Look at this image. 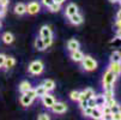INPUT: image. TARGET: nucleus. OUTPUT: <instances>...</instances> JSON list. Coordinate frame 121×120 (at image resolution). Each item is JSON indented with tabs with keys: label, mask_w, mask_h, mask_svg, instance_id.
Returning <instances> with one entry per match:
<instances>
[{
	"label": "nucleus",
	"mask_w": 121,
	"mask_h": 120,
	"mask_svg": "<svg viewBox=\"0 0 121 120\" xmlns=\"http://www.w3.org/2000/svg\"><path fill=\"white\" fill-rule=\"evenodd\" d=\"M80 62L85 71H94L97 68V61L90 55H84V58Z\"/></svg>",
	"instance_id": "nucleus-1"
},
{
	"label": "nucleus",
	"mask_w": 121,
	"mask_h": 120,
	"mask_svg": "<svg viewBox=\"0 0 121 120\" xmlns=\"http://www.w3.org/2000/svg\"><path fill=\"white\" fill-rule=\"evenodd\" d=\"M42 71H43V62L40 61V60L32 61L29 65V72L31 75H41Z\"/></svg>",
	"instance_id": "nucleus-2"
},
{
	"label": "nucleus",
	"mask_w": 121,
	"mask_h": 120,
	"mask_svg": "<svg viewBox=\"0 0 121 120\" xmlns=\"http://www.w3.org/2000/svg\"><path fill=\"white\" fill-rule=\"evenodd\" d=\"M116 77L117 76L108 68V70L106 71V73H104V76H103V85H109V84L114 85V83L116 82Z\"/></svg>",
	"instance_id": "nucleus-3"
},
{
	"label": "nucleus",
	"mask_w": 121,
	"mask_h": 120,
	"mask_svg": "<svg viewBox=\"0 0 121 120\" xmlns=\"http://www.w3.org/2000/svg\"><path fill=\"white\" fill-rule=\"evenodd\" d=\"M52 111H53V113H56V114H62L67 111V105L64 103V102H54V105L52 106L50 108Z\"/></svg>",
	"instance_id": "nucleus-4"
},
{
	"label": "nucleus",
	"mask_w": 121,
	"mask_h": 120,
	"mask_svg": "<svg viewBox=\"0 0 121 120\" xmlns=\"http://www.w3.org/2000/svg\"><path fill=\"white\" fill-rule=\"evenodd\" d=\"M40 10H41V6L37 1H31L26 6V12L29 14H37L40 12Z\"/></svg>",
	"instance_id": "nucleus-5"
},
{
	"label": "nucleus",
	"mask_w": 121,
	"mask_h": 120,
	"mask_svg": "<svg viewBox=\"0 0 121 120\" xmlns=\"http://www.w3.org/2000/svg\"><path fill=\"white\" fill-rule=\"evenodd\" d=\"M42 102H43V105L44 107L47 108H52V106L54 105V102H55V98L53 97V95H50V94H46L42 96Z\"/></svg>",
	"instance_id": "nucleus-6"
},
{
	"label": "nucleus",
	"mask_w": 121,
	"mask_h": 120,
	"mask_svg": "<svg viewBox=\"0 0 121 120\" xmlns=\"http://www.w3.org/2000/svg\"><path fill=\"white\" fill-rule=\"evenodd\" d=\"M68 18H70V22H71L73 25H79V24L83 23V16L79 14L78 12L74 13V14H72V16H70Z\"/></svg>",
	"instance_id": "nucleus-7"
},
{
	"label": "nucleus",
	"mask_w": 121,
	"mask_h": 120,
	"mask_svg": "<svg viewBox=\"0 0 121 120\" xmlns=\"http://www.w3.org/2000/svg\"><path fill=\"white\" fill-rule=\"evenodd\" d=\"M83 58H84V54H83V52H80L79 49H76V50H72L71 52V59L73 61L80 62L83 60Z\"/></svg>",
	"instance_id": "nucleus-8"
},
{
	"label": "nucleus",
	"mask_w": 121,
	"mask_h": 120,
	"mask_svg": "<svg viewBox=\"0 0 121 120\" xmlns=\"http://www.w3.org/2000/svg\"><path fill=\"white\" fill-rule=\"evenodd\" d=\"M53 36V34H52V29L48 27V25H43L40 30V37H50Z\"/></svg>",
	"instance_id": "nucleus-9"
},
{
	"label": "nucleus",
	"mask_w": 121,
	"mask_h": 120,
	"mask_svg": "<svg viewBox=\"0 0 121 120\" xmlns=\"http://www.w3.org/2000/svg\"><path fill=\"white\" fill-rule=\"evenodd\" d=\"M14 13L18 14V16H22L24 13H26V5L23 4V3H19L14 6Z\"/></svg>",
	"instance_id": "nucleus-10"
},
{
	"label": "nucleus",
	"mask_w": 121,
	"mask_h": 120,
	"mask_svg": "<svg viewBox=\"0 0 121 120\" xmlns=\"http://www.w3.org/2000/svg\"><path fill=\"white\" fill-rule=\"evenodd\" d=\"M32 98L31 97H29L26 94H23L22 96H21V105L22 106H24V107H28V106H30L31 103H32Z\"/></svg>",
	"instance_id": "nucleus-11"
},
{
	"label": "nucleus",
	"mask_w": 121,
	"mask_h": 120,
	"mask_svg": "<svg viewBox=\"0 0 121 120\" xmlns=\"http://www.w3.org/2000/svg\"><path fill=\"white\" fill-rule=\"evenodd\" d=\"M14 65H16V60H14V58H12V57H6L3 67H5L6 70H10V68H12Z\"/></svg>",
	"instance_id": "nucleus-12"
},
{
	"label": "nucleus",
	"mask_w": 121,
	"mask_h": 120,
	"mask_svg": "<svg viewBox=\"0 0 121 120\" xmlns=\"http://www.w3.org/2000/svg\"><path fill=\"white\" fill-rule=\"evenodd\" d=\"M77 12H78V7H77L76 4H70L66 7V16L67 17H70V16H72V14H74Z\"/></svg>",
	"instance_id": "nucleus-13"
},
{
	"label": "nucleus",
	"mask_w": 121,
	"mask_h": 120,
	"mask_svg": "<svg viewBox=\"0 0 121 120\" xmlns=\"http://www.w3.org/2000/svg\"><path fill=\"white\" fill-rule=\"evenodd\" d=\"M3 42L4 43H6V44H10V43H12L13 41H14V36H13V34H11V32H5L4 35H3Z\"/></svg>",
	"instance_id": "nucleus-14"
},
{
	"label": "nucleus",
	"mask_w": 121,
	"mask_h": 120,
	"mask_svg": "<svg viewBox=\"0 0 121 120\" xmlns=\"http://www.w3.org/2000/svg\"><path fill=\"white\" fill-rule=\"evenodd\" d=\"M42 84H43V87H44L48 91L54 90V88H55V82H54L53 79H46Z\"/></svg>",
	"instance_id": "nucleus-15"
},
{
	"label": "nucleus",
	"mask_w": 121,
	"mask_h": 120,
	"mask_svg": "<svg viewBox=\"0 0 121 120\" xmlns=\"http://www.w3.org/2000/svg\"><path fill=\"white\" fill-rule=\"evenodd\" d=\"M94 97H95V102H96L97 107H103L106 105V97H104V95H96Z\"/></svg>",
	"instance_id": "nucleus-16"
},
{
	"label": "nucleus",
	"mask_w": 121,
	"mask_h": 120,
	"mask_svg": "<svg viewBox=\"0 0 121 120\" xmlns=\"http://www.w3.org/2000/svg\"><path fill=\"white\" fill-rule=\"evenodd\" d=\"M30 88H31V84H30V82H28V80H23V82L19 84V91H21L22 94H25Z\"/></svg>",
	"instance_id": "nucleus-17"
},
{
	"label": "nucleus",
	"mask_w": 121,
	"mask_h": 120,
	"mask_svg": "<svg viewBox=\"0 0 121 120\" xmlns=\"http://www.w3.org/2000/svg\"><path fill=\"white\" fill-rule=\"evenodd\" d=\"M90 116L94 118V119H103V114H102L101 108H99V107H95V108H92V113H91Z\"/></svg>",
	"instance_id": "nucleus-18"
},
{
	"label": "nucleus",
	"mask_w": 121,
	"mask_h": 120,
	"mask_svg": "<svg viewBox=\"0 0 121 120\" xmlns=\"http://www.w3.org/2000/svg\"><path fill=\"white\" fill-rule=\"evenodd\" d=\"M79 46L80 44H79V42L77 40H70L67 42V48L70 49L71 52L72 50H76V49H79Z\"/></svg>",
	"instance_id": "nucleus-19"
},
{
	"label": "nucleus",
	"mask_w": 121,
	"mask_h": 120,
	"mask_svg": "<svg viewBox=\"0 0 121 120\" xmlns=\"http://www.w3.org/2000/svg\"><path fill=\"white\" fill-rule=\"evenodd\" d=\"M110 61L112 62H120L121 61V52L120 50H114L110 55Z\"/></svg>",
	"instance_id": "nucleus-20"
},
{
	"label": "nucleus",
	"mask_w": 121,
	"mask_h": 120,
	"mask_svg": "<svg viewBox=\"0 0 121 120\" xmlns=\"http://www.w3.org/2000/svg\"><path fill=\"white\" fill-rule=\"evenodd\" d=\"M108 68H109L112 72H114L116 76L120 75V62H112L110 61V65H109Z\"/></svg>",
	"instance_id": "nucleus-21"
},
{
	"label": "nucleus",
	"mask_w": 121,
	"mask_h": 120,
	"mask_svg": "<svg viewBox=\"0 0 121 120\" xmlns=\"http://www.w3.org/2000/svg\"><path fill=\"white\" fill-rule=\"evenodd\" d=\"M35 91H36V96H37V97H42L43 95H46V94L48 93V90L43 87V84L39 85V87L35 89Z\"/></svg>",
	"instance_id": "nucleus-22"
},
{
	"label": "nucleus",
	"mask_w": 121,
	"mask_h": 120,
	"mask_svg": "<svg viewBox=\"0 0 121 120\" xmlns=\"http://www.w3.org/2000/svg\"><path fill=\"white\" fill-rule=\"evenodd\" d=\"M82 94L84 95V97L88 100V98H90V97H94L95 96V91L91 89V88H86V89H84L83 91H82Z\"/></svg>",
	"instance_id": "nucleus-23"
},
{
	"label": "nucleus",
	"mask_w": 121,
	"mask_h": 120,
	"mask_svg": "<svg viewBox=\"0 0 121 120\" xmlns=\"http://www.w3.org/2000/svg\"><path fill=\"white\" fill-rule=\"evenodd\" d=\"M35 48H36L37 50H44V49H46V46H44V43H43L42 37L36 39V41H35Z\"/></svg>",
	"instance_id": "nucleus-24"
},
{
	"label": "nucleus",
	"mask_w": 121,
	"mask_h": 120,
	"mask_svg": "<svg viewBox=\"0 0 121 120\" xmlns=\"http://www.w3.org/2000/svg\"><path fill=\"white\" fill-rule=\"evenodd\" d=\"M48 9H49V11H50V12H59V11L61 10V4H59V3H55V1H54V3L52 4Z\"/></svg>",
	"instance_id": "nucleus-25"
},
{
	"label": "nucleus",
	"mask_w": 121,
	"mask_h": 120,
	"mask_svg": "<svg viewBox=\"0 0 121 120\" xmlns=\"http://www.w3.org/2000/svg\"><path fill=\"white\" fill-rule=\"evenodd\" d=\"M79 96H80V91H77V90H73L70 94V98L73 100V101H78L79 100Z\"/></svg>",
	"instance_id": "nucleus-26"
},
{
	"label": "nucleus",
	"mask_w": 121,
	"mask_h": 120,
	"mask_svg": "<svg viewBox=\"0 0 121 120\" xmlns=\"http://www.w3.org/2000/svg\"><path fill=\"white\" fill-rule=\"evenodd\" d=\"M25 94H26L29 97H31L32 100H35V98L37 97V96H36V91H35V89H32V88H30V89H29V90H28Z\"/></svg>",
	"instance_id": "nucleus-27"
},
{
	"label": "nucleus",
	"mask_w": 121,
	"mask_h": 120,
	"mask_svg": "<svg viewBox=\"0 0 121 120\" xmlns=\"http://www.w3.org/2000/svg\"><path fill=\"white\" fill-rule=\"evenodd\" d=\"M42 40H43V43H44L46 48L49 47L52 43H53V36H50V37H43Z\"/></svg>",
	"instance_id": "nucleus-28"
},
{
	"label": "nucleus",
	"mask_w": 121,
	"mask_h": 120,
	"mask_svg": "<svg viewBox=\"0 0 121 120\" xmlns=\"http://www.w3.org/2000/svg\"><path fill=\"white\" fill-rule=\"evenodd\" d=\"M91 113H92V108L91 107H85V108H83V114L85 115V116H90L91 115Z\"/></svg>",
	"instance_id": "nucleus-29"
},
{
	"label": "nucleus",
	"mask_w": 121,
	"mask_h": 120,
	"mask_svg": "<svg viewBox=\"0 0 121 120\" xmlns=\"http://www.w3.org/2000/svg\"><path fill=\"white\" fill-rule=\"evenodd\" d=\"M88 106L91 107V108L97 107V106H96V102H95V97H90V98H88Z\"/></svg>",
	"instance_id": "nucleus-30"
},
{
	"label": "nucleus",
	"mask_w": 121,
	"mask_h": 120,
	"mask_svg": "<svg viewBox=\"0 0 121 120\" xmlns=\"http://www.w3.org/2000/svg\"><path fill=\"white\" fill-rule=\"evenodd\" d=\"M119 111H121V107H120L117 103H115L114 106L110 107V112H112V114H113V113H116V112H119Z\"/></svg>",
	"instance_id": "nucleus-31"
},
{
	"label": "nucleus",
	"mask_w": 121,
	"mask_h": 120,
	"mask_svg": "<svg viewBox=\"0 0 121 120\" xmlns=\"http://www.w3.org/2000/svg\"><path fill=\"white\" fill-rule=\"evenodd\" d=\"M113 120H121V111L113 113Z\"/></svg>",
	"instance_id": "nucleus-32"
},
{
	"label": "nucleus",
	"mask_w": 121,
	"mask_h": 120,
	"mask_svg": "<svg viewBox=\"0 0 121 120\" xmlns=\"http://www.w3.org/2000/svg\"><path fill=\"white\" fill-rule=\"evenodd\" d=\"M41 1H42V4H43L46 7H49L52 4L54 3V0H41Z\"/></svg>",
	"instance_id": "nucleus-33"
},
{
	"label": "nucleus",
	"mask_w": 121,
	"mask_h": 120,
	"mask_svg": "<svg viewBox=\"0 0 121 120\" xmlns=\"http://www.w3.org/2000/svg\"><path fill=\"white\" fill-rule=\"evenodd\" d=\"M37 119H39V120H49V115L43 113V114H40V115L37 116Z\"/></svg>",
	"instance_id": "nucleus-34"
},
{
	"label": "nucleus",
	"mask_w": 121,
	"mask_h": 120,
	"mask_svg": "<svg viewBox=\"0 0 121 120\" xmlns=\"http://www.w3.org/2000/svg\"><path fill=\"white\" fill-rule=\"evenodd\" d=\"M79 105H80V108H85V107H88V100H82L79 101Z\"/></svg>",
	"instance_id": "nucleus-35"
},
{
	"label": "nucleus",
	"mask_w": 121,
	"mask_h": 120,
	"mask_svg": "<svg viewBox=\"0 0 121 120\" xmlns=\"http://www.w3.org/2000/svg\"><path fill=\"white\" fill-rule=\"evenodd\" d=\"M5 59H6V55H5V54H0V67H3V66H4Z\"/></svg>",
	"instance_id": "nucleus-36"
},
{
	"label": "nucleus",
	"mask_w": 121,
	"mask_h": 120,
	"mask_svg": "<svg viewBox=\"0 0 121 120\" xmlns=\"http://www.w3.org/2000/svg\"><path fill=\"white\" fill-rule=\"evenodd\" d=\"M10 3V0H0V7H6Z\"/></svg>",
	"instance_id": "nucleus-37"
},
{
	"label": "nucleus",
	"mask_w": 121,
	"mask_h": 120,
	"mask_svg": "<svg viewBox=\"0 0 121 120\" xmlns=\"http://www.w3.org/2000/svg\"><path fill=\"white\" fill-rule=\"evenodd\" d=\"M103 119H107V120H113V114H106V115H103Z\"/></svg>",
	"instance_id": "nucleus-38"
},
{
	"label": "nucleus",
	"mask_w": 121,
	"mask_h": 120,
	"mask_svg": "<svg viewBox=\"0 0 121 120\" xmlns=\"http://www.w3.org/2000/svg\"><path fill=\"white\" fill-rule=\"evenodd\" d=\"M115 27H116L117 29H120V28H121V19H117V21H116V23H115Z\"/></svg>",
	"instance_id": "nucleus-39"
},
{
	"label": "nucleus",
	"mask_w": 121,
	"mask_h": 120,
	"mask_svg": "<svg viewBox=\"0 0 121 120\" xmlns=\"http://www.w3.org/2000/svg\"><path fill=\"white\" fill-rule=\"evenodd\" d=\"M116 37L121 40V28H120V29H117V31H116Z\"/></svg>",
	"instance_id": "nucleus-40"
},
{
	"label": "nucleus",
	"mask_w": 121,
	"mask_h": 120,
	"mask_svg": "<svg viewBox=\"0 0 121 120\" xmlns=\"http://www.w3.org/2000/svg\"><path fill=\"white\" fill-rule=\"evenodd\" d=\"M116 18H117V19H121V10L117 12V14H116Z\"/></svg>",
	"instance_id": "nucleus-41"
},
{
	"label": "nucleus",
	"mask_w": 121,
	"mask_h": 120,
	"mask_svg": "<svg viewBox=\"0 0 121 120\" xmlns=\"http://www.w3.org/2000/svg\"><path fill=\"white\" fill-rule=\"evenodd\" d=\"M55 3H59V4H62L64 1H66V0H54Z\"/></svg>",
	"instance_id": "nucleus-42"
},
{
	"label": "nucleus",
	"mask_w": 121,
	"mask_h": 120,
	"mask_svg": "<svg viewBox=\"0 0 121 120\" xmlns=\"http://www.w3.org/2000/svg\"><path fill=\"white\" fill-rule=\"evenodd\" d=\"M109 1H110L112 4H115V3H117V1H119V0H109Z\"/></svg>",
	"instance_id": "nucleus-43"
},
{
	"label": "nucleus",
	"mask_w": 121,
	"mask_h": 120,
	"mask_svg": "<svg viewBox=\"0 0 121 120\" xmlns=\"http://www.w3.org/2000/svg\"><path fill=\"white\" fill-rule=\"evenodd\" d=\"M120 75H121V61H120Z\"/></svg>",
	"instance_id": "nucleus-44"
},
{
	"label": "nucleus",
	"mask_w": 121,
	"mask_h": 120,
	"mask_svg": "<svg viewBox=\"0 0 121 120\" xmlns=\"http://www.w3.org/2000/svg\"><path fill=\"white\" fill-rule=\"evenodd\" d=\"M117 3H119V4H120V5H121V0H119V1H117Z\"/></svg>",
	"instance_id": "nucleus-45"
},
{
	"label": "nucleus",
	"mask_w": 121,
	"mask_h": 120,
	"mask_svg": "<svg viewBox=\"0 0 121 120\" xmlns=\"http://www.w3.org/2000/svg\"><path fill=\"white\" fill-rule=\"evenodd\" d=\"M0 27H1V22H0Z\"/></svg>",
	"instance_id": "nucleus-46"
}]
</instances>
